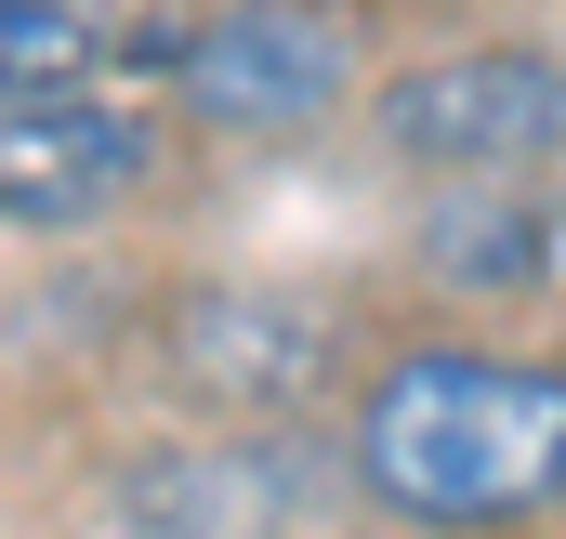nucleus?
<instances>
[{
  "label": "nucleus",
  "mask_w": 566,
  "mask_h": 539,
  "mask_svg": "<svg viewBox=\"0 0 566 539\" xmlns=\"http://www.w3.org/2000/svg\"><path fill=\"white\" fill-rule=\"evenodd\" d=\"M356 487L434 539H488L566 500V369L554 356H488L422 342L382 356L356 395Z\"/></svg>",
  "instance_id": "f257e3e1"
},
{
  "label": "nucleus",
  "mask_w": 566,
  "mask_h": 539,
  "mask_svg": "<svg viewBox=\"0 0 566 539\" xmlns=\"http://www.w3.org/2000/svg\"><path fill=\"white\" fill-rule=\"evenodd\" d=\"M171 93L211 133H316L356 93V27L329 0H224L171 40Z\"/></svg>",
  "instance_id": "f03ea898"
},
{
  "label": "nucleus",
  "mask_w": 566,
  "mask_h": 539,
  "mask_svg": "<svg viewBox=\"0 0 566 539\" xmlns=\"http://www.w3.org/2000/svg\"><path fill=\"white\" fill-rule=\"evenodd\" d=\"M382 145L409 171H448V184H514L566 158V66L501 40V53H434L382 93Z\"/></svg>",
  "instance_id": "7ed1b4c3"
},
{
  "label": "nucleus",
  "mask_w": 566,
  "mask_h": 539,
  "mask_svg": "<svg viewBox=\"0 0 566 539\" xmlns=\"http://www.w3.org/2000/svg\"><path fill=\"white\" fill-rule=\"evenodd\" d=\"M145 171H158V133L106 93H53V106H0V224L27 237H66V224H106L133 211Z\"/></svg>",
  "instance_id": "20e7f679"
},
{
  "label": "nucleus",
  "mask_w": 566,
  "mask_h": 539,
  "mask_svg": "<svg viewBox=\"0 0 566 539\" xmlns=\"http://www.w3.org/2000/svg\"><path fill=\"white\" fill-rule=\"evenodd\" d=\"M329 303H290V289H198L171 316V356L211 382L224 408H290L303 382H329Z\"/></svg>",
  "instance_id": "39448f33"
},
{
  "label": "nucleus",
  "mask_w": 566,
  "mask_h": 539,
  "mask_svg": "<svg viewBox=\"0 0 566 539\" xmlns=\"http://www.w3.org/2000/svg\"><path fill=\"white\" fill-rule=\"evenodd\" d=\"M303 447L277 434H238V447H171L133 474V527L145 539H277L303 514Z\"/></svg>",
  "instance_id": "423d86ee"
},
{
  "label": "nucleus",
  "mask_w": 566,
  "mask_h": 539,
  "mask_svg": "<svg viewBox=\"0 0 566 539\" xmlns=\"http://www.w3.org/2000/svg\"><path fill=\"white\" fill-rule=\"evenodd\" d=\"M93 53H106V13H93V0H0V106L80 93Z\"/></svg>",
  "instance_id": "0eeeda50"
},
{
  "label": "nucleus",
  "mask_w": 566,
  "mask_h": 539,
  "mask_svg": "<svg viewBox=\"0 0 566 539\" xmlns=\"http://www.w3.org/2000/svg\"><path fill=\"white\" fill-rule=\"evenodd\" d=\"M434 264H448V289H527V264H541V211H527L514 184H461V211L434 224Z\"/></svg>",
  "instance_id": "6e6552de"
}]
</instances>
